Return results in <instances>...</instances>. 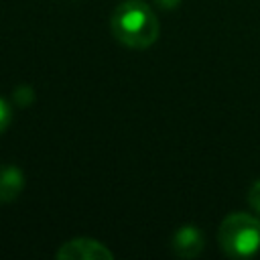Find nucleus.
<instances>
[{"mask_svg":"<svg viewBox=\"0 0 260 260\" xmlns=\"http://www.w3.org/2000/svg\"><path fill=\"white\" fill-rule=\"evenodd\" d=\"M110 26L114 37L130 49H146L158 37V20L142 0L120 2L112 12Z\"/></svg>","mask_w":260,"mask_h":260,"instance_id":"obj_1","label":"nucleus"},{"mask_svg":"<svg viewBox=\"0 0 260 260\" xmlns=\"http://www.w3.org/2000/svg\"><path fill=\"white\" fill-rule=\"evenodd\" d=\"M221 250L232 258L254 256L260 248V221L250 213H232L228 215L217 232Z\"/></svg>","mask_w":260,"mask_h":260,"instance_id":"obj_2","label":"nucleus"},{"mask_svg":"<svg viewBox=\"0 0 260 260\" xmlns=\"http://www.w3.org/2000/svg\"><path fill=\"white\" fill-rule=\"evenodd\" d=\"M61 260H112L114 254L93 238H73L57 250Z\"/></svg>","mask_w":260,"mask_h":260,"instance_id":"obj_3","label":"nucleus"},{"mask_svg":"<svg viewBox=\"0 0 260 260\" xmlns=\"http://www.w3.org/2000/svg\"><path fill=\"white\" fill-rule=\"evenodd\" d=\"M173 250L181 258H195L203 250V234L197 225H183L173 236Z\"/></svg>","mask_w":260,"mask_h":260,"instance_id":"obj_4","label":"nucleus"},{"mask_svg":"<svg viewBox=\"0 0 260 260\" xmlns=\"http://www.w3.org/2000/svg\"><path fill=\"white\" fill-rule=\"evenodd\" d=\"M24 187V175L12 165H0V203H8L20 195Z\"/></svg>","mask_w":260,"mask_h":260,"instance_id":"obj_5","label":"nucleus"},{"mask_svg":"<svg viewBox=\"0 0 260 260\" xmlns=\"http://www.w3.org/2000/svg\"><path fill=\"white\" fill-rule=\"evenodd\" d=\"M10 124V106L0 98V134L8 128Z\"/></svg>","mask_w":260,"mask_h":260,"instance_id":"obj_6","label":"nucleus"},{"mask_svg":"<svg viewBox=\"0 0 260 260\" xmlns=\"http://www.w3.org/2000/svg\"><path fill=\"white\" fill-rule=\"evenodd\" d=\"M248 201H250V205L260 213V179L252 185V189H250V195H248Z\"/></svg>","mask_w":260,"mask_h":260,"instance_id":"obj_7","label":"nucleus"},{"mask_svg":"<svg viewBox=\"0 0 260 260\" xmlns=\"http://www.w3.org/2000/svg\"><path fill=\"white\" fill-rule=\"evenodd\" d=\"M156 2H158L160 6H165V8H169V6H175L179 0H156Z\"/></svg>","mask_w":260,"mask_h":260,"instance_id":"obj_8","label":"nucleus"}]
</instances>
